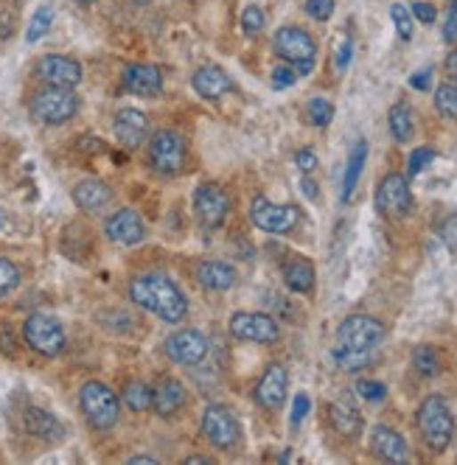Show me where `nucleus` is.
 Listing matches in <instances>:
<instances>
[{"instance_id": "nucleus-1", "label": "nucleus", "mask_w": 457, "mask_h": 465, "mask_svg": "<svg viewBox=\"0 0 457 465\" xmlns=\"http://www.w3.org/2000/svg\"><path fill=\"white\" fill-rule=\"evenodd\" d=\"M129 298L143 312L160 317L163 322H180L188 314V300L180 286L166 275H141L129 283Z\"/></svg>"}, {"instance_id": "nucleus-2", "label": "nucleus", "mask_w": 457, "mask_h": 465, "mask_svg": "<svg viewBox=\"0 0 457 465\" xmlns=\"http://www.w3.org/2000/svg\"><path fill=\"white\" fill-rule=\"evenodd\" d=\"M418 432L432 452H446L454 437V415L444 396H427L424 404L418 406Z\"/></svg>"}, {"instance_id": "nucleus-3", "label": "nucleus", "mask_w": 457, "mask_h": 465, "mask_svg": "<svg viewBox=\"0 0 457 465\" xmlns=\"http://www.w3.org/2000/svg\"><path fill=\"white\" fill-rule=\"evenodd\" d=\"M79 406H82L87 423L93 426V429H99V432L112 429V426H116L118 418H121V401H118V396L112 393L107 384H102V381L82 384Z\"/></svg>"}, {"instance_id": "nucleus-4", "label": "nucleus", "mask_w": 457, "mask_h": 465, "mask_svg": "<svg viewBox=\"0 0 457 465\" xmlns=\"http://www.w3.org/2000/svg\"><path fill=\"white\" fill-rule=\"evenodd\" d=\"M275 53L283 62L292 65L298 70V76H306L314 70V60H317V43L312 40L309 31H303L298 26H283L278 29L275 40H273Z\"/></svg>"}, {"instance_id": "nucleus-5", "label": "nucleus", "mask_w": 457, "mask_h": 465, "mask_svg": "<svg viewBox=\"0 0 457 465\" xmlns=\"http://www.w3.org/2000/svg\"><path fill=\"white\" fill-rule=\"evenodd\" d=\"M385 339V325L371 314H351L337 328V347L346 351H373Z\"/></svg>"}, {"instance_id": "nucleus-6", "label": "nucleus", "mask_w": 457, "mask_h": 465, "mask_svg": "<svg viewBox=\"0 0 457 465\" xmlns=\"http://www.w3.org/2000/svg\"><path fill=\"white\" fill-rule=\"evenodd\" d=\"M185 158H188V143L180 132H158L149 143V166L155 168L163 177H175L185 168Z\"/></svg>"}, {"instance_id": "nucleus-7", "label": "nucleus", "mask_w": 457, "mask_h": 465, "mask_svg": "<svg viewBox=\"0 0 457 465\" xmlns=\"http://www.w3.org/2000/svg\"><path fill=\"white\" fill-rule=\"evenodd\" d=\"M76 110H79V99L65 87H45L31 99V115L48 126L70 121Z\"/></svg>"}, {"instance_id": "nucleus-8", "label": "nucleus", "mask_w": 457, "mask_h": 465, "mask_svg": "<svg viewBox=\"0 0 457 465\" xmlns=\"http://www.w3.org/2000/svg\"><path fill=\"white\" fill-rule=\"evenodd\" d=\"M202 435L222 452L233 449L241 440V426L236 412L224 404H208L202 412Z\"/></svg>"}, {"instance_id": "nucleus-9", "label": "nucleus", "mask_w": 457, "mask_h": 465, "mask_svg": "<svg viewBox=\"0 0 457 465\" xmlns=\"http://www.w3.org/2000/svg\"><path fill=\"white\" fill-rule=\"evenodd\" d=\"M23 337L40 356H60L65 347V328L48 314H31L23 325Z\"/></svg>"}, {"instance_id": "nucleus-10", "label": "nucleus", "mask_w": 457, "mask_h": 465, "mask_svg": "<svg viewBox=\"0 0 457 465\" xmlns=\"http://www.w3.org/2000/svg\"><path fill=\"white\" fill-rule=\"evenodd\" d=\"M253 224L264 232H273V236H283V232H292L300 222V208L295 205H275L266 197H256L250 208Z\"/></svg>"}, {"instance_id": "nucleus-11", "label": "nucleus", "mask_w": 457, "mask_h": 465, "mask_svg": "<svg viewBox=\"0 0 457 465\" xmlns=\"http://www.w3.org/2000/svg\"><path fill=\"white\" fill-rule=\"evenodd\" d=\"M412 208V191L404 174H388L376 188V210L388 219H402Z\"/></svg>"}, {"instance_id": "nucleus-12", "label": "nucleus", "mask_w": 457, "mask_h": 465, "mask_svg": "<svg viewBox=\"0 0 457 465\" xmlns=\"http://www.w3.org/2000/svg\"><path fill=\"white\" fill-rule=\"evenodd\" d=\"M231 334L244 342H258V345H273L281 337V328L270 314L261 312H239L231 317Z\"/></svg>"}, {"instance_id": "nucleus-13", "label": "nucleus", "mask_w": 457, "mask_h": 465, "mask_svg": "<svg viewBox=\"0 0 457 465\" xmlns=\"http://www.w3.org/2000/svg\"><path fill=\"white\" fill-rule=\"evenodd\" d=\"M227 210H231V200H227V193L216 183H202L194 191V213L202 227L208 230L219 227L227 216Z\"/></svg>"}, {"instance_id": "nucleus-14", "label": "nucleus", "mask_w": 457, "mask_h": 465, "mask_svg": "<svg viewBox=\"0 0 457 465\" xmlns=\"http://www.w3.org/2000/svg\"><path fill=\"white\" fill-rule=\"evenodd\" d=\"M37 76L48 85V87H65L73 90L82 82V65L62 53H48L37 62Z\"/></svg>"}, {"instance_id": "nucleus-15", "label": "nucleus", "mask_w": 457, "mask_h": 465, "mask_svg": "<svg viewBox=\"0 0 457 465\" xmlns=\"http://www.w3.org/2000/svg\"><path fill=\"white\" fill-rule=\"evenodd\" d=\"M166 354L171 362L194 367L208 356V339L194 328H183V331H175L166 339Z\"/></svg>"}, {"instance_id": "nucleus-16", "label": "nucleus", "mask_w": 457, "mask_h": 465, "mask_svg": "<svg viewBox=\"0 0 457 465\" xmlns=\"http://www.w3.org/2000/svg\"><path fill=\"white\" fill-rule=\"evenodd\" d=\"M287 390H290V373L283 364H270L264 371L258 387H256V401L264 406V410H278L287 398Z\"/></svg>"}, {"instance_id": "nucleus-17", "label": "nucleus", "mask_w": 457, "mask_h": 465, "mask_svg": "<svg viewBox=\"0 0 457 465\" xmlns=\"http://www.w3.org/2000/svg\"><path fill=\"white\" fill-rule=\"evenodd\" d=\"M371 449L379 460L393 462V465H402L410 460V445L407 440L398 435L390 426H373L371 432Z\"/></svg>"}, {"instance_id": "nucleus-18", "label": "nucleus", "mask_w": 457, "mask_h": 465, "mask_svg": "<svg viewBox=\"0 0 457 465\" xmlns=\"http://www.w3.org/2000/svg\"><path fill=\"white\" fill-rule=\"evenodd\" d=\"M107 236L116 241V244H141L143 236H146V227H143V219L138 216L135 210H118V213H112V216L107 219Z\"/></svg>"}, {"instance_id": "nucleus-19", "label": "nucleus", "mask_w": 457, "mask_h": 465, "mask_svg": "<svg viewBox=\"0 0 457 465\" xmlns=\"http://www.w3.org/2000/svg\"><path fill=\"white\" fill-rule=\"evenodd\" d=\"M112 129H116V138L124 149H138L149 138V118L138 110H121Z\"/></svg>"}, {"instance_id": "nucleus-20", "label": "nucleus", "mask_w": 457, "mask_h": 465, "mask_svg": "<svg viewBox=\"0 0 457 465\" xmlns=\"http://www.w3.org/2000/svg\"><path fill=\"white\" fill-rule=\"evenodd\" d=\"M151 390H155V398H151V410H155L160 418L177 415L185 406V401H188V390L183 387V381L171 379V376L160 379L158 387H151Z\"/></svg>"}, {"instance_id": "nucleus-21", "label": "nucleus", "mask_w": 457, "mask_h": 465, "mask_svg": "<svg viewBox=\"0 0 457 465\" xmlns=\"http://www.w3.org/2000/svg\"><path fill=\"white\" fill-rule=\"evenodd\" d=\"M194 90L202 95V99H222L224 93H231L233 90V79L227 76L222 68L216 65H205L194 73V79H192Z\"/></svg>"}, {"instance_id": "nucleus-22", "label": "nucleus", "mask_w": 457, "mask_h": 465, "mask_svg": "<svg viewBox=\"0 0 457 465\" xmlns=\"http://www.w3.org/2000/svg\"><path fill=\"white\" fill-rule=\"evenodd\" d=\"M124 87L135 95H158L163 90V76L155 65H129L124 70Z\"/></svg>"}, {"instance_id": "nucleus-23", "label": "nucleus", "mask_w": 457, "mask_h": 465, "mask_svg": "<svg viewBox=\"0 0 457 465\" xmlns=\"http://www.w3.org/2000/svg\"><path fill=\"white\" fill-rule=\"evenodd\" d=\"M73 200H76V205H79L82 210L99 213V210H104L110 205L112 188L107 183H102V180H85V183H79L73 188Z\"/></svg>"}, {"instance_id": "nucleus-24", "label": "nucleus", "mask_w": 457, "mask_h": 465, "mask_svg": "<svg viewBox=\"0 0 457 465\" xmlns=\"http://www.w3.org/2000/svg\"><path fill=\"white\" fill-rule=\"evenodd\" d=\"M23 420H26V429L34 437H40V440H51L53 443V440H62V435H65V426L56 420L51 412L40 410V406H29Z\"/></svg>"}, {"instance_id": "nucleus-25", "label": "nucleus", "mask_w": 457, "mask_h": 465, "mask_svg": "<svg viewBox=\"0 0 457 465\" xmlns=\"http://www.w3.org/2000/svg\"><path fill=\"white\" fill-rule=\"evenodd\" d=\"M200 283L205 289H211V292H227V289H233L236 283V269L224 261H202L200 264Z\"/></svg>"}, {"instance_id": "nucleus-26", "label": "nucleus", "mask_w": 457, "mask_h": 465, "mask_svg": "<svg viewBox=\"0 0 457 465\" xmlns=\"http://www.w3.org/2000/svg\"><path fill=\"white\" fill-rule=\"evenodd\" d=\"M329 415H331V426L342 437H356L362 432V415H359L356 406L351 404V398H337L331 404Z\"/></svg>"}, {"instance_id": "nucleus-27", "label": "nucleus", "mask_w": 457, "mask_h": 465, "mask_svg": "<svg viewBox=\"0 0 457 465\" xmlns=\"http://www.w3.org/2000/svg\"><path fill=\"white\" fill-rule=\"evenodd\" d=\"M314 264L309 258H292L287 266H283V281H287V286L292 289V292L298 295H306L312 292L314 286Z\"/></svg>"}, {"instance_id": "nucleus-28", "label": "nucleus", "mask_w": 457, "mask_h": 465, "mask_svg": "<svg viewBox=\"0 0 457 465\" xmlns=\"http://www.w3.org/2000/svg\"><path fill=\"white\" fill-rule=\"evenodd\" d=\"M365 160H368V143L359 141L351 149V158H348V166H346V177H342V202H351L354 191H356V183L362 177V168H365Z\"/></svg>"}, {"instance_id": "nucleus-29", "label": "nucleus", "mask_w": 457, "mask_h": 465, "mask_svg": "<svg viewBox=\"0 0 457 465\" xmlns=\"http://www.w3.org/2000/svg\"><path fill=\"white\" fill-rule=\"evenodd\" d=\"M388 121H390V135H393L396 143H407L412 138V132H415V115H412V110H410L407 102L393 104Z\"/></svg>"}, {"instance_id": "nucleus-30", "label": "nucleus", "mask_w": 457, "mask_h": 465, "mask_svg": "<svg viewBox=\"0 0 457 465\" xmlns=\"http://www.w3.org/2000/svg\"><path fill=\"white\" fill-rule=\"evenodd\" d=\"M151 398H155V390L143 381H129L124 387V404L129 406L132 412H146L151 406Z\"/></svg>"}, {"instance_id": "nucleus-31", "label": "nucleus", "mask_w": 457, "mask_h": 465, "mask_svg": "<svg viewBox=\"0 0 457 465\" xmlns=\"http://www.w3.org/2000/svg\"><path fill=\"white\" fill-rule=\"evenodd\" d=\"M331 356L339 371H346V373H356L373 362V351H346V347H337V345H334Z\"/></svg>"}, {"instance_id": "nucleus-32", "label": "nucleus", "mask_w": 457, "mask_h": 465, "mask_svg": "<svg viewBox=\"0 0 457 465\" xmlns=\"http://www.w3.org/2000/svg\"><path fill=\"white\" fill-rule=\"evenodd\" d=\"M412 367L418 373H421L424 379H432L441 373V359H437V351L429 345H421L412 351Z\"/></svg>"}, {"instance_id": "nucleus-33", "label": "nucleus", "mask_w": 457, "mask_h": 465, "mask_svg": "<svg viewBox=\"0 0 457 465\" xmlns=\"http://www.w3.org/2000/svg\"><path fill=\"white\" fill-rule=\"evenodd\" d=\"M51 23H53V9H51V6H40V9L34 12L31 23H29L26 40H29V43L43 40V37L48 34V29H51Z\"/></svg>"}, {"instance_id": "nucleus-34", "label": "nucleus", "mask_w": 457, "mask_h": 465, "mask_svg": "<svg viewBox=\"0 0 457 465\" xmlns=\"http://www.w3.org/2000/svg\"><path fill=\"white\" fill-rule=\"evenodd\" d=\"M435 107L446 118H457V87L454 85H441L435 90Z\"/></svg>"}, {"instance_id": "nucleus-35", "label": "nucleus", "mask_w": 457, "mask_h": 465, "mask_svg": "<svg viewBox=\"0 0 457 465\" xmlns=\"http://www.w3.org/2000/svg\"><path fill=\"white\" fill-rule=\"evenodd\" d=\"M390 17H393V26H396V34L402 37L404 43H410L412 40V12L404 6V4H396L393 9H390Z\"/></svg>"}, {"instance_id": "nucleus-36", "label": "nucleus", "mask_w": 457, "mask_h": 465, "mask_svg": "<svg viewBox=\"0 0 457 465\" xmlns=\"http://www.w3.org/2000/svg\"><path fill=\"white\" fill-rule=\"evenodd\" d=\"M17 283H20V269L14 266V261L0 258V298H6L9 292H14Z\"/></svg>"}, {"instance_id": "nucleus-37", "label": "nucleus", "mask_w": 457, "mask_h": 465, "mask_svg": "<svg viewBox=\"0 0 457 465\" xmlns=\"http://www.w3.org/2000/svg\"><path fill=\"white\" fill-rule=\"evenodd\" d=\"M309 118H312V124L314 126H329L331 124V118H334V104L329 102V99H312L309 102Z\"/></svg>"}, {"instance_id": "nucleus-38", "label": "nucleus", "mask_w": 457, "mask_h": 465, "mask_svg": "<svg viewBox=\"0 0 457 465\" xmlns=\"http://www.w3.org/2000/svg\"><path fill=\"white\" fill-rule=\"evenodd\" d=\"M435 149L432 146H421V149H415L412 154H410V163H407V174L410 177H418V174H421L432 160H435Z\"/></svg>"}, {"instance_id": "nucleus-39", "label": "nucleus", "mask_w": 457, "mask_h": 465, "mask_svg": "<svg viewBox=\"0 0 457 465\" xmlns=\"http://www.w3.org/2000/svg\"><path fill=\"white\" fill-rule=\"evenodd\" d=\"M356 396H362L365 401L371 404H379V401H385L388 398V387L382 381H371V379H362L356 384Z\"/></svg>"}, {"instance_id": "nucleus-40", "label": "nucleus", "mask_w": 457, "mask_h": 465, "mask_svg": "<svg viewBox=\"0 0 457 465\" xmlns=\"http://www.w3.org/2000/svg\"><path fill=\"white\" fill-rule=\"evenodd\" d=\"M264 26H266L264 9H258V6H247V9L241 12V29H244L247 34H258V31H264Z\"/></svg>"}, {"instance_id": "nucleus-41", "label": "nucleus", "mask_w": 457, "mask_h": 465, "mask_svg": "<svg viewBox=\"0 0 457 465\" xmlns=\"http://www.w3.org/2000/svg\"><path fill=\"white\" fill-rule=\"evenodd\" d=\"M298 82V70L292 68V65H278L275 70H273V87L275 90H287V87H292Z\"/></svg>"}, {"instance_id": "nucleus-42", "label": "nucleus", "mask_w": 457, "mask_h": 465, "mask_svg": "<svg viewBox=\"0 0 457 465\" xmlns=\"http://www.w3.org/2000/svg\"><path fill=\"white\" fill-rule=\"evenodd\" d=\"M306 14L314 20H329L334 14V0H306Z\"/></svg>"}, {"instance_id": "nucleus-43", "label": "nucleus", "mask_w": 457, "mask_h": 465, "mask_svg": "<svg viewBox=\"0 0 457 465\" xmlns=\"http://www.w3.org/2000/svg\"><path fill=\"white\" fill-rule=\"evenodd\" d=\"M351 56H354V43L346 37V40H342V43L337 45V51H334V65H337L339 73H342V70H348Z\"/></svg>"}, {"instance_id": "nucleus-44", "label": "nucleus", "mask_w": 457, "mask_h": 465, "mask_svg": "<svg viewBox=\"0 0 457 465\" xmlns=\"http://www.w3.org/2000/svg\"><path fill=\"white\" fill-rule=\"evenodd\" d=\"M309 410H312V401H309V396H306V393L295 396V404H292V426H300V423H303V418L309 415Z\"/></svg>"}, {"instance_id": "nucleus-45", "label": "nucleus", "mask_w": 457, "mask_h": 465, "mask_svg": "<svg viewBox=\"0 0 457 465\" xmlns=\"http://www.w3.org/2000/svg\"><path fill=\"white\" fill-rule=\"evenodd\" d=\"M410 12H412V17H418V20L427 23V26L437 20V9L432 4H424V0H415Z\"/></svg>"}, {"instance_id": "nucleus-46", "label": "nucleus", "mask_w": 457, "mask_h": 465, "mask_svg": "<svg viewBox=\"0 0 457 465\" xmlns=\"http://www.w3.org/2000/svg\"><path fill=\"white\" fill-rule=\"evenodd\" d=\"M441 239L449 249H457V213L454 216H446L441 224Z\"/></svg>"}, {"instance_id": "nucleus-47", "label": "nucleus", "mask_w": 457, "mask_h": 465, "mask_svg": "<svg viewBox=\"0 0 457 465\" xmlns=\"http://www.w3.org/2000/svg\"><path fill=\"white\" fill-rule=\"evenodd\" d=\"M295 163H298V168H300L303 174H309V171L317 168V154H314L312 149H300V151L295 154Z\"/></svg>"}, {"instance_id": "nucleus-48", "label": "nucleus", "mask_w": 457, "mask_h": 465, "mask_svg": "<svg viewBox=\"0 0 457 465\" xmlns=\"http://www.w3.org/2000/svg\"><path fill=\"white\" fill-rule=\"evenodd\" d=\"M432 85V68H424V70H418L410 76V87L412 90H429Z\"/></svg>"}, {"instance_id": "nucleus-49", "label": "nucleus", "mask_w": 457, "mask_h": 465, "mask_svg": "<svg viewBox=\"0 0 457 465\" xmlns=\"http://www.w3.org/2000/svg\"><path fill=\"white\" fill-rule=\"evenodd\" d=\"M444 40H446V43H454V40H457V6H452L449 14H446V23H444Z\"/></svg>"}, {"instance_id": "nucleus-50", "label": "nucleus", "mask_w": 457, "mask_h": 465, "mask_svg": "<svg viewBox=\"0 0 457 465\" xmlns=\"http://www.w3.org/2000/svg\"><path fill=\"white\" fill-rule=\"evenodd\" d=\"M0 351L9 354V356L17 351V339L12 337V328L9 325H0Z\"/></svg>"}, {"instance_id": "nucleus-51", "label": "nucleus", "mask_w": 457, "mask_h": 465, "mask_svg": "<svg viewBox=\"0 0 457 465\" xmlns=\"http://www.w3.org/2000/svg\"><path fill=\"white\" fill-rule=\"evenodd\" d=\"M300 188H303V193H306L309 200H317V183H312V177H303V183H300Z\"/></svg>"}, {"instance_id": "nucleus-52", "label": "nucleus", "mask_w": 457, "mask_h": 465, "mask_svg": "<svg viewBox=\"0 0 457 465\" xmlns=\"http://www.w3.org/2000/svg\"><path fill=\"white\" fill-rule=\"evenodd\" d=\"M446 73L457 82V51H452V53L446 56Z\"/></svg>"}, {"instance_id": "nucleus-53", "label": "nucleus", "mask_w": 457, "mask_h": 465, "mask_svg": "<svg viewBox=\"0 0 457 465\" xmlns=\"http://www.w3.org/2000/svg\"><path fill=\"white\" fill-rule=\"evenodd\" d=\"M129 462H132V465H158L155 457H129Z\"/></svg>"}, {"instance_id": "nucleus-54", "label": "nucleus", "mask_w": 457, "mask_h": 465, "mask_svg": "<svg viewBox=\"0 0 457 465\" xmlns=\"http://www.w3.org/2000/svg\"><path fill=\"white\" fill-rule=\"evenodd\" d=\"M185 462H192V465H205V462H211L208 457H188Z\"/></svg>"}, {"instance_id": "nucleus-55", "label": "nucleus", "mask_w": 457, "mask_h": 465, "mask_svg": "<svg viewBox=\"0 0 457 465\" xmlns=\"http://www.w3.org/2000/svg\"><path fill=\"white\" fill-rule=\"evenodd\" d=\"M82 4H96V0H82Z\"/></svg>"}]
</instances>
